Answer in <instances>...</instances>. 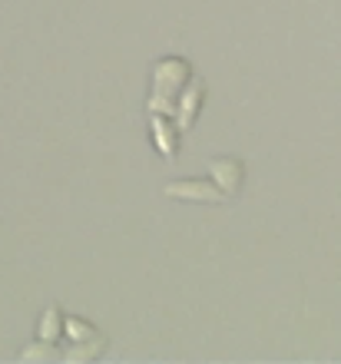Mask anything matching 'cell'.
<instances>
[{
  "mask_svg": "<svg viewBox=\"0 0 341 364\" xmlns=\"http://www.w3.org/2000/svg\"><path fill=\"white\" fill-rule=\"evenodd\" d=\"M196 77L192 73V63L186 57H162L152 63V87H149V103L146 109L149 113H176V100L186 87H189V80Z\"/></svg>",
  "mask_w": 341,
  "mask_h": 364,
  "instance_id": "6da1fadb",
  "label": "cell"
},
{
  "mask_svg": "<svg viewBox=\"0 0 341 364\" xmlns=\"http://www.w3.org/2000/svg\"><path fill=\"white\" fill-rule=\"evenodd\" d=\"M162 196L172 202H199V205H222L229 196L219 189L212 176H186V179H172L162 186Z\"/></svg>",
  "mask_w": 341,
  "mask_h": 364,
  "instance_id": "7a4b0ae2",
  "label": "cell"
},
{
  "mask_svg": "<svg viewBox=\"0 0 341 364\" xmlns=\"http://www.w3.org/2000/svg\"><path fill=\"white\" fill-rule=\"evenodd\" d=\"M206 96H209V87L202 77H192L189 87L179 93V100H176V123H179L182 133H192L196 129V123H199L202 109H206Z\"/></svg>",
  "mask_w": 341,
  "mask_h": 364,
  "instance_id": "3957f363",
  "label": "cell"
},
{
  "mask_svg": "<svg viewBox=\"0 0 341 364\" xmlns=\"http://www.w3.org/2000/svg\"><path fill=\"white\" fill-rule=\"evenodd\" d=\"M149 136L156 153L166 159V163H176L179 159V146H182V129L176 123V116L169 113H149Z\"/></svg>",
  "mask_w": 341,
  "mask_h": 364,
  "instance_id": "277c9868",
  "label": "cell"
},
{
  "mask_svg": "<svg viewBox=\"0 0 341 364\" xmlns=\"http://www.w3.org/2000/svg\"><path fill=\"white\" fill-rule=\"evenodd\" d=\"M209 176H212V182L226 192L229 199H236L242 192V186H246V163L236 159V156H219V159L209 163Z\"/></svg>",
  "mask_w": 341,
  "mask_h": 364,
  "instance_id": "5b68a950",
  "label": "cell"
},
{
  "mask_svg": "<svg viewBox=\"0 0 341 364\" xmlns=\"http://www.w3.org/2000/svg\"><path fill=\"white\" fill-rule=\"evenodd\" d=\"M37 338H43V341H53V345H60V341L67 338V311H63L60 305H47L43 311H40Z\"/></svg>",
  "mask_w": 341,
  "mask_h": 364,
  "instance_id": "8992f818",
  "label": "cell"
},
{
  "mask_svg": "<svg viewBox=\"0 0 341 364\" xmlns=\"http://www.w3.org/2000/svg\"><path fill=\"white\" fill-rule=\"evenodd\" d=\"M110 348V338H96V341H80V345H67L63 348V361L67 364H86V361H96V358L106 355Z\"/></svg>",
  "mask_w": 341,
  "mask_h": 364,
  "instance_id": "52a82bcc",
  "label": "cell"
},
{
  "mask_svg": "<svg viewBox=\"0 0 341 364\" xmlns=\"http://www.w3.org/2000/svg\"><path fill=\"white\" fill-rule=\"evenodd\" d=\"M96 338H103V331H100L90 318L67 315V341H70V345H80V341H96Z\"/></svg>",
  "mask_w": 341,
  "mask_h": 364,
  "instance_id": "ba28073f",
  "label": "cell"
},
{
  "mask_svg": "<svg viewBox=\"0 0 341 364\" xmlns=\"http://www.w3.org/2000/svg\"><path fill=\"white\" fill-rule=\"evenodd\" d=\"M20 361H63V351L53 341H43V338H33L23 351H20Z\"/></svg>",
  "mask_w": 341,
  "mask_h": 364,
  "instance_id": "9c48e42d",
  "label": "cell"
}]
</instances>
